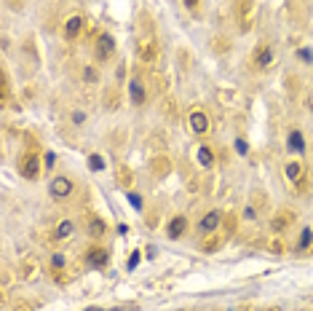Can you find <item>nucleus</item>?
<instances>
[{"mask_svg": "<svg viewBox=\"0 0 313 311\" xmlns=\"http://www.w3.org/2000/svg\"><path fill=\"white\" fill-rule=\"evenodd\" d=\"M233 17L241 33H249L257 19V0H233Z\"/></svg>", "mask_w": 313, "mask_h": 311, "instance_id": "nucleus-1", "label": "nucleus"}, {"mask_svg": "<svg viewBox=\"0 0 313 311\" xmlns=\"http://www.w3.org/2000/svg\"><path fill=\"white\" fill-rule=\"evenodd\" d=\"M137 57L145 65H153L158 59V43H155V35H139L137 38Z\"/></svg>", "mask_w": 313, "mask_h": 311, "instance_id": "nucleus-2", "label": "nucleus"}, {"mask_svg": "<svg viewBox=\"0 0 313 311\" xmlns=\"http://www.w3.org/2000/svg\"><path fill=\"white\" fill-rule=\"evenodd\" d=\"M41 156L38 153H25L19 161V175L25 177V180H38L41 177Z\"/></svg>", "mask_w": 313, "mask_h": 311, "instance_id": "nucleus-3", "label": "nucleus"}, {"mask_svg": "<svg viewBox=\"0 0 313 311\" xmlns=\"http://www.w3.org/2000/svg\"><path fill=\"white\" fill-rule=\"evenodd\" d=\"M94 54H97L99 62H110L113 54H115V38L110 33L97 35V49H94Z\"/></svg>", "mask_w": 313, "mask_h": 311, "instance_id": "nucleus-4", "label": "nucleus"}, {"mask_svg": "<svg viewBox=\"0 0 313 311\" xmlns=\"http://www.w3.org/2000/svg\"><path fill=\"white\" fill-rule=\"evenodd\" d=\"M187 123H190V129H193V134H206L209 131V115L203 107H193L190 113H187Z\"/></svg>", "mask_w": 313, "mask_h": 311, "instance_id": "nucleus-5", "label": "nucleus"}, {"mask_svg": "<svg viewBox=\"0 0 313 311\" xmlns=\"http://www.w3.org/2000/svg\"><path fill=\"white\" fill-rule=\"evenodd\" d=\"M83 27H86V19L81 14H73V17L62 25V35H65V41H78V38L83 35Z\"/></svg>", "mask_w": 313, "mask_h": 311, "instance_id": "nucleus-6", "label": "nucleus"}, {"mask_svg": "<svg viewBox=\"0 0 313 311\" xmlns=\"http://www.w3.org/2000/svg\"><path fill=\"white\" fill-rule=\"evenodd\" d=\"M284 175H286V180L294 185V188H305V164L302 161H286V167H284Z\"/></svg>", "mask_w": 313, "mask_h": 311, "instance_id": "nucleus-7", "label": "nucleus"}, {"mask_svg": "<svg viewBox=\"0 0 313 311\" xmlns=\"http://www.w3.org/2000/svg\"><path fill=\"white\" fill-rule=\"evenodd\" d=\"M49 193H51V199H57V201L70 199V193H73V180H70V177H65V175L54 177L51 185H49Z\"/></svg>", "mask_w": 313, "mask_h": 311, "instance_id": "nucleus-8", "label": "nucleus"}, {"mask_svg": "<svg viewBox=\"0 0 313 311\" xmlns=\"http://www.w3.org/2000/svg\"><path fill=\"white\" fill-rule=\"evenodd\" d=\"M147 86H145V78L142 75H131V81H129V97H131V102L134 105H145L147 102Z\"/></svg>", "mask_w": 313, "mask_h": 311, "instance_id": "nucleus-9", "label": "nucleus"}, {"mask_svg": "<svg viewBox=\"0 0 313 311\" xmlns=\"http://www.w3.org/2000/svg\"><path fill=\"white\" fill-rule=\"evenodd\" d=\"M273 62H276V49L268 46V43L257 46V49H254V65H257V70H270Z\"/></svg>", "mask_w": 313, "mask_h": 311, "instance_id": "nucleus-10", "label": "nucleus"}, {"mask_svg": "<svg viewBox=\"0 0 313 311\" xmlns=\"http://www.w3.org/2000/svg\"><path fill=\"white\" fill-rule=\"evenodd\" d=\"M107 260H110V252H107L105 247H91V250H86V263H89L91 268H105Z\"/></svg>", "mask_w": 313, "mask_h": 311, "instance_id": "nucleus-11", "label": "nucleus"}, {"mask_svg": "<svg viewBox=\"0 0 313 311\" xmlns=\"http://www.w3.org/2000/svg\"><path fill=\"white\" fill-rule=\"evenodd\" d=\"M220 223H222V215L217 212V209H212V212H206V215L201 217L198 228H201L203 233H212V231H217V228H220Z\"/></svg>", "mask_w": 313, "mask_h": 311, "instance_id": "nucleus-12", "label": "nucleus"}, {"mask_svg": "<svg viewBox=\"0 0 313 311\" xmlns=\"http://www.w3.org/2000/svg\"><path fill=\"white\" fill-rule=\"evenodd\" d=\"M150 169H153L155 177H166L171 169H174V164H171L169 156H155V159L150 161Z\"/></svg>", "mask_w": 313, "mask_h": 311, "instance_id": "nucleus-13", "label": "nucleus"}, {"mask_svg": "<svg viewBox=\"0 0 313 311\" xmlns=\"http://www.w3.org/2000/svg\"><path fill=\"white\" fill-rule=\"evenodd\" d=\"M187 228V217L185 215H177V217H171L169 225H166V233H169V239H179L185 233Z\"/></svg>", "mask_w": 313, "mask_h": 311, "instance_id": "nucleus-14", "label": "nucleus"}, {"mask_svg": "<svg viewBox=\"0 0 313 311\" xmlns=\"http://www.w3.org/2000/svg\"><path fill=\"white\" fill-rule=\"evenodd\" d=\"M292 220H294L292 209H278V212L273 215L270 225H273V231H284V228H289V223H292Z\"/></svg>", "mask_w": 313, "mask_h": 311, "instance_id": "nucleus-15", "label": "nucleus"}, {"mask_svg": "<svg viewBox=\"0 0 313 311\" xmlns=\"http://www.w3.org/2000/svg\"><path fill=\"white\" fill-rule=\"evenodd\" d=\"M86 228H89V233H91L94 239H102V236H105V231H107V223L102 220V217L91 215L89 220H86Z\"/></svg>", "mask_w": 313, "mask_h": 311, "instance_id": "nucleus-16", "label": "nucleus"}, {"mask_svg": "<svg viewBox=\"0 0 313 311\" xmlns=\"http://www.w3.org/2000/svg\"><path fill=\"white\" fill-rule=\"evenodd\" d=\"M102 99H105V107H107L110 113H115V110L121 107V91L115 89V86L105 89V97H102Z\"/></svg>", "mask_w": 313, "mask_h": 311, "instance_id": "nucleus-17", "label": "nucleus"}, {"mask_svg": "<svg viewBox=\"0 0 313 311\" xmlns=\"http://www.w3.org/2000/svg\"><path fill=\"white\" fill-rule=\"evenodd\" d=\"M289 150H297V156H302V153H305L302 131H289Z\"/></svg>", "mask_w": 313, "mask_h": 311, "instance_id": "nucleus-18", "label": "nucleus"}, {"mask_svg": "<svg viewBox=\"0 0 313 311\" xmlns=\"http://www.w3.org/2000/svg\"><path fill=\"white\" fill-rule=\"evenodd\" d=\"M198 161H201V164H206V167H212L214 164V150L209 145H201L198 147Z\"/></svg>", "mask_w": 313, "mask_h": 311, "instance_id": "nucleus-19", "label": "nucleus"}, {"mask_svg": "<svg viewBox=\"0 0 313 311\" xmlns=\"http://www.w3.org/2000/svg\"><path fill=\"white\" fill-rule=\"evenodd\" d=\"M73 231H75L73 223H70V220H62V223L57 225V239H70V236H73Z\"/></svg>", "mask_w": 313, "mask_h": 311, "instance_id": "nucleus-20", "label": "nucleus"}, {"mask_svg": "<svg viewBox=\"0 0 313 311\" xmlns=\"http://www.w3.org/2000/svg\"><path fill=\"white\" fill-rule=\"evenodd\" d=\"M209 46H212L217 54H225V51H228V46H230V41L225 35H217V38H212V43H209Z\"/></svg>", "mask_w": 313, "mask_h": 311, "instance_id": "nucleus-21", "label": "nucleus"}, {"mask_svg": "<svg viewBox=\"0 0 313 311\" xmlns=\"http://www.w3.org/2000/svg\"><path fill=\"white\" fill-rule=\"evenodd\" d=\"M310 244H313V231H310V228H302V233H300V244H297V250H308Z\"/></svg>", "mask_w": 313, "mask_h": 311, "instance_id": "nucleus-22", "label": "nucleus"}, {"mask_svg": "<svg viewBox=\"0 0 313 311\" xmlns=\"http://www.w3.org/2000/svg\"><path fill=\"white\" fill-rule=\"evenodd\" d=\"M118 185H121V188H129V185H131V169L118 167Z\"/></svg>", "mask_w": 313, "mask_h": 311, "instance_id": "nucleus-23", "label": "nucleus"}, {"mask_svg": "<svg viewBox=\"0 0 313 311\" xmlns=\"http://www.w3.org/2000/svg\"><path fill=\"white\" fill-rule=\"evenodd\" d=\"M65 266H67V258L62 252H54L51 255V268L54 271H65Z\"/></svg>", "mask_w": 313, "mask_h": 311, "instance_id": "nucleus-24", "label": "nucleus"}, {"mask_svg": "<svg viewBox=\"0 0 313 311\" xmlns=\"http://www.w3.org/2000/svg\"><path fill=\"white\" fill-rule=\"evenodd\" d=\"M35 274H38V271H35V263H33V260H27L25 266H22V276H25V279H33Z\"/></svg>", "mask_w": 313, "mask_h": 311, "instance_id": "nucleus-25", "label": "nucleus"}, {"mask_svg": "<svg viewBox=\"0 0 313 311\" xmlns=\"http://www.w3.org/2000/svg\"><path fill=\"white\" fill-rule=\"evenodd\" d=\"M222 223H225V228H228L230 233H233V231H236V228H238V217H236V215H228V217H225V220H222Z\"/></svg>", "mask_w": 313, "mask_h": 311, "instance_id": "nucleus-26", "label": "nucleus"}, {"mask_svg": "<svg viewBox=\"0 0 313 311\" xmlns=\"http://www.w3.org/2000/svg\"><path fill=\"white\" fill-rule=\"evenodd\" d=\"M89 164H91V169H94V172H99V169H105V161H102L97 153H94L91 159H89Z\"/></svg>", "mask_w": 313, "mask_h": 311, "instance_id": "nucleus-27", "label": "nucleus"}, {"mask_svg": "<svg viewBox=\"0 0 313 311\" xmlns=\"http://www.w3.org/2000/svg\"><path fill=\"white\" fill-rule=\"evenodd\" d=\"M83 78H86L89 83H94L99 75H97V70H94V67H83Z\"/></svg>", "mask_w": 313, "mask_h": 311, "instance_id": "nucleus-28", "label": "nucleus"}, {"mask_svg": "<svg viewBox=\"0 0 313 311\" xmlns=\"http://www.w3.org/2000/svg\"><path fill=\"white\" fill-rule=\"evenodd\" d=\"M220 244H222V239H220V236H212V239H209V244L203 247V250H206V252H212V250H217Z\"/></svg>", "mask_w": 313, "mask_h": 311, "instance_id": "nucleus-29", "label": "nucleus"}, {"mask_svg": "<svg viewBox=\"0 0 313 311\" xmlns=\"http://www.w3.org/2000/svg\"><path fill=\"white\" fill-rule=\"evenodd\" d=\"M185 9H187V11H193V14H198V9H201V0H185Z\"/></svg>", "mask_w": 313, "mask_h": 311, "instance_id": "nucleus-30", "label": "nucleus"}, {"mask_svg": "<svg viewBox=\"0 0 313 311\" xmlns=\"http://www.w3.org/2000/svg\"><path fill=\"white\" fill-rule=\"evenodd\" d=\"M129 201L134 209H142V196H137V193H129Z\"/></svg>", "mask_w": 313, "mask_h": 311, "instance_id": "nucleus-31", "label": "nucleus"}, {"mask_svg": "<svg viewBox=\"0 0 313 311\" xmlns=\"http://www.w3.org/2000/svg\"><path fill=\"white\" fill-rule=\"evenodd\" d=\"M139 266V252H131V258H129V271H134Z\"/></svg>", "mask_w": 313, "mask_h": 311, "instance_id": "nucleus-32", "label": "nucleus"}, {"mask_svg": "<svg viewBox=\"0 0 313 311\" xmlns=\"http://www.w3.org/2000/svg\"><path fill=\"white\" fill-rule=\"evenodd\" d=\"M9 94H11V89H9V75L3 73V99H9Z\"/></svg>", "mask_w": 313, "mask_h": 311, "instance_id": "nucleus-33", "label": "nucleus"}, {"mask_svg": "<svg viewBox=\"0 0 313 311\" xmlns=\"http://www.w3.org/2000/svg\"><path fill=\"white\" fill-rule=\"evenodd\" d=\"M236 150H238L241 156H246V150H249V147H246V142H244V139H236Z\"/></svg>", "mask_w": 313, "mask_h": 311, "instance_id": "nucleus-34", "label": "nucleus"}, {"mask_svg": "<svg viewBox=\"0 0 313 311\" xmlns=\"http://www.w3.org/2000/svg\"><path fill=\"white\" fill-rule=\"evenodd\" d=\"M244 217H246V220H254V217H257V209H254V207H246V209H244Z\"/></svg>", "mask_w": 313, "mask_h": 311, "instance_id": "nucleus-35", "label": "nucleus"}, {"mask_svg": "<svg viewBox=\"0 0 313 311\" xmlns=\"http://www.w3.org/2000/svg\"><path fill=\"white\" fill-rule=\"evenodd\" d=\"M73 121H75V123H83V121H86V113H83V110H75V113H73Z\"/></svg>", "mask_w": 313, "mask_h": 311, "instance_id": "nucleus-36", "label": "nucleus"}, {"mask_svg": "<svg viewBox=\"0 0 313 311\" xmlns=\"http://www.w3.org/2000/svg\"><path fill=\"white\" fill-rule=\"evenodd\" d=\"M22 3H25V0H9V6H11L14 11H17V9H22Z\"/></svg>", "mask_w": 313, "mask_h": 311, "instance_id": "nucleus-37", "label": "nucleus"}, {"mask_svg": "<svg viewBox=\"0 0 313 311\" xmlns=\"http://www.w3.org/2000/svg\"><path fill=\"white\" fill-rule=\"evenodd\" d=\"M54 161H57V156H54V153H46V167H51Z\"/></svg>", "mask_w": 313, "mask_h": 311, "instance_id": "nucleus-38", "label": "nucleus"}, {"mask_svg": "<svg viewBox=\"0 0 313 311\" xmlns=\"http://www.w3.org/2000/svg\"><path fill=\"white\" fill-rule=\"evenodd\" d=\"M126 75V62H123V65H118V78H123Z\"/></svg>", "mask_w": 313, "mask_h": 311, "instance_id": "nucleus-39", "label": "nucleus"}, {"mask_svg": "<svg viewBox=\"0 0 313 311\" xmlns=\"http://www.w3.org/2000/svg\"><path fill=\"white\" fill-rule=\"evenodd\" d=\"M300 57H302L305 62H310V59H313V54H310V51H300Z\"/></svg>", "mask_w": 313, "mask_h": 311, "instance_id": "nucleus-40", "label": "nucleus"}, {"mask_svg": "<svg viewBox=\"0 0 313 311\" xmlns=\"http://www.w3.org/2000/svg\"><path fill=\"white\" fill-rule=\"evenodd\" d=\"M308 105H310V107H313V94H310V99H308Z\"/></svg>", "mask_w": 313, "mask_h": 311, "instance_id": "nucleus-41", "label": "nucleus"}, {"mask_svg": "<svg viewBox=\"0 0 313 311\" xmlns=\"http://www.w3.org/2000/svg\"><path fill=\"white\" fill-rule=\"evenodd\" d=\"M89 311H102V308H89Z\"/></svg>", "mask_w": 313, "mask_h": 311, "instance_id": "nucleus-42", "label": "nucleus"}, {"mask_svg": "<svg viewBox=\"0 0 313 311\" xmlns=\"http://www.w3.org/2000/svg\"><path fill=\"white\" fill-rule=\"evenodd\" d=\"M228 311H233V308H228Z\"/></svg>", "mask_w": 313, "mask_h": 311, "instance_id": "nucleus-43", "label": "nucleus"}]
</instances>
